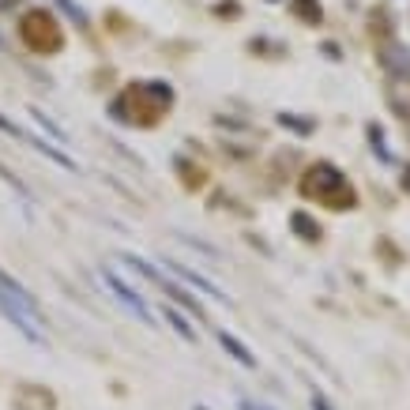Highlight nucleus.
<instances>
[{
    "label": "nucleus",
    "mask_w": 410,
    "mask_h": 410,
    "mask_svg": "<svg viewBox=\"0 0 410 410\" xmlns=\"http://www.w3.org/2000/svg\"><path fill=\"white\" fill-rule=\"evenodd\" d=\"M98 279H102V286H106V294H114L117 301L125 305V309L132 312L136 320H143V324H155V316H151L147 301H143V297L136 294L132 286H125V283H120V279L114 275V271H106V268H102V271H98Z\"/></svg>",
    "instance_id": "obj_2"
},
{
    "label": "nucleus",
    "mask_w": 410,
    "mask_h": 410,
    "mask_svg": "<svg viewBox=\"0 0 410 410\" xmlns=\"http://www.w3.org/2000/svg\"><path fill=\"white\" fill-rule=\"evenodd\" d=\"M222 347H230V354H234L237 361H245V365H252V354H245V350H241V343L234 339V335H226V332H222Z\"/></svg>",
    "instance_id": "obj_3"
},
{
    "label": "nucleus",
    "mask_w": 410,
    "mask_h": 410,
    "mask_svg": "<svg viewBox=\"0 0 410 410\" xmlns=\"http://www.w3.org/2000/svg\"><path fill=\"white\" fill-rule=\"evenodd\" d=\"M0 309L8 312V320H12L15 327H19L27 339L42 343L45 332H42V316H38V305L30 301V294L23 290L19 283H12V279L0 271Z\"/></svg>",
    "instance_id": "obj_1"
}]
</instances>
